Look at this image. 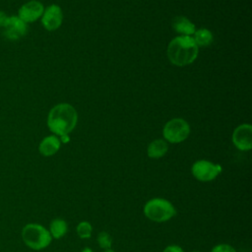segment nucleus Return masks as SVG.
Wrapping results in <instances>:
<instances>
[{"mask_svg": "<svg viewBox=\"0 0 252 252\" xmlns=\"http://www.w3.org/2000/svg\"><path fill=\"white\" fill-rule=\"evenodd\" d=\"M78 120L77 111L69 103L55 105L48 114L47 125L55 135H68L76 126Z\"/></svg>", "mask_w": 252, "mask_h": 252, "instance_id": "nucleus-1", "label": "nucleus"}, {"mask_svg": "<svg viewBox=\"0 0 252 252\" xmlns=\"http://www.w3.org/2000/svg\"><path fill=\"white\" fill-rule=\"evenodd\" d=\"M167 56L176 66L191 64L198 56V45L189 35L176 36L168 44Z\"/></svg>", "mask_w": 252, "mask_h": 252, "instance_id": "nucleus-2", "label": "nucleus"}, {"mask_svg": "<svg viewBox=\"0 0 252 252\" xmlns=\"http://www.w3.org/2000/svg\"><path fill=\"white\" fill-rule=\"evenodd\" d=\"M22 238L25 244L33 250L46 248L52 239L49 230L38 223L26 224L22 229Z\"/></svg>", "mask_w": 252, "mask_h": 252, "instance_id": "nucleus-3", "label": "nucleus"}, {"mask_svg": "<svg viewBox=\"0 0 252 252\" xmlns=\"http://www.w3.org/2000/svg\"><path fill=\"white\" fill-rule=\"evenodd\" d=\"M144 214L153 221L163 222L174 217L176 210L169 201L162 198H154L146 203Z\"/></svg>", "mask_w": 252, "mask_h": 252, "instance_id": "nucleus-4", "label": "nucleus"}, {"mask_svg": "<svg viewBox=\"0 0 252 252\" xmlns=\"http://www.w3.org/2000/svg\"><path fill=\"white\" fill-rule=\"evenodd\" d=\"M190 133L189 124L181 118L169 120L163 127L162 135L169 143L177 144L184 141Z\"/></svg>", "mask_w": 252, "mask_h": 252, "instance_id": "nucleus-5", "label": "nucleus"}, {"mask_svg": "<svg viewBox=\"0 0 252 252\" xmlns=\"http://www.w3.org/2000/svg\"><path fill=\"white\" fill-rule=\"evenodd\" d=\"M193 176L203 182L214 180L221 171V166L217 163H213L209 160H197L192 165Z\"/></svg>", "mask_w": 252, "mask_h": 252, "instance_id": "nucleus-6", "label": "nucleus"}, {"mask_svg": "<svg viewBox=\"0 0 252 252\" xmlns=\"http://www.w3.org/2000/svg\"><path fill=\"white\" fill-rule=\"evenodd\" d=\"M232 142L240 151H249L252 148V127L249 124L238 126L232 134Z\"/></svg>", "mask_w": 252, "mask_h": 252, "instance_id": "nucleus-7", "label": "nucleus"}, {"mask_svg": "<svg viewBox=\"0 0 252 252\" xmlns=\"http://www.w3.org/2000/svg\"><path fill=\"white\" fill-rule=\"evenodd\" d=\"M62 10L59 6L52 4L48 6L41 16V23L47 31H55L62 24Z\"/></svg>", "mask_w": 252, "mask_h": 252, "instance_id": "nucleus-8", "label": "nucleus"}, {"mask_svg": "<svg viewBox=\"0 0 252 252\" xmlns=\"http://www.w3.org/2000/svg\"><path fill=\"white\" fill-rule=\"evenodd\" d=\"M4 28V34L11 40H16L24 36L28 32L27 24L18 16L8 17Z\"/></svg>", "mask_w": 252, "mask_h": 252, "instance_id": "nucleus-9", "label": "nucleus"}, {"mask_svg": "<svg viewBox=\"0 0 252 252\" xmlns=\"http://www.w3.org/2000/svg\"><path fill=\"white\" fill-rule=\"evenodd\" d=\"M43 5L36 0H32L24 4L18 12V17L26 24L32 23L39 19L43 14Z\"/></svg>", "mask_w": 252, "mask_h": 252, "instance_id": "nucleus-10", "label": "nucleus"}, {"mask_svg": "<svg viewBox=\"0 0 252 252\" xmlns=\"http://www.w3.org/2000/svg\"><path fill=\"white\" fill-rule=\"evenodd\" d=\"M60 144H61L60 140L56 136L54 135L47 136L39 144V147H38L39 153L44 157L53 156L60 149Z\"/></svg>", "mask_w": 252, "mask_h": 252, "instance_id": "nucleus-11", "label": "nucleus"}, {"mask_svg": "<svg viewBox=\"0 0 252 252\" xmlns=\"http://www.w3.org/2000/svg\"><path fill=\"white\" fill-rule=\"evenodd\" d=\"M172 27L177 33H180L182 35L190 36L191 34H193L196 32L195 25L192 22H190L187 18L182 17V16L176 17L173 20Z\"/></svg>", "mask_w": 252, "mask_h": 252, "instance_id": "nucleus-12", "label": "nucleus"}, {"mask_svg": "<svg viewBox=\"0 0 252 252\" xmlns=\"http://www.w3.org/2000/svg\"><path fill=\"white\" fill-rule=\"evenodd\" d=\"M167 149H168L167 143L164 140L158 139V140L153 141L149 145L147 153H148V156L152 158H159L166 154Z\"/></svg>", "mask_w": 252, "mask_h": 252, "instance_id": "nucleus-13", "label": "nucleus"}, {"mask_svg": "<svg viewBox=\"0 0 252 252\" xmlns=\"http://www.w3.org/2000/svg\"><path fill=\"white\" fill-rule=\"evenodd\" d=\"M67 222L62 219H54L49 225V233L51 237L59 239L67 232Z\"/></svg>", "mask_w": 252, "mask_h": 252, "instance_id": "nucleus-14", "label": "nucleus"}, {"mask_svg": "<svg viewBox=\"0 0 252 252\" xmlns=\"http://www.w3.org/2000/svg\"><path fill=\"white\" fill-rule=\"evenodd\" d=\"M194 40L197 45L207 46L210 45L213 41V33L207 29H200L194 32Z\"/></svg>", "mask_w": 252, "mask_h": 252, "instance_id": "nucleus-15", "label": "nucleus"}, {"mask_svg": "<svg viewBox=\"0 0 252 252\" xmlns=\"http://www.w3.org/2000/svg\"><path fill=\"white\" fill-rule=\"evenodd\" d=\"M76 230L81 238H90L92 235V225L88 221H81L77 225Z\"/></svg>", "mask_w": 252, "mask_h": 252, "instance_id": "nucleus-16", "label": "nucleus"}, {"mask_svg": "<svg viewBox=\"0 0 252 252\" xmlns=\"http://www.w3.org/2000/svg\"><path fill=\"white\" fill-rule=\"evenodd\" d=\"M97 242H98L100 248L106 250V249H110L112 240H111L110 235L107 232L102 231V232H99L97 235Z\"/></svg>", "mask_w": 252, "mask_h": 252, "instance_id": "nucleus-17", "label": "nucleus"}, {"mask_svg": "<svg viewBox=\"0 0 252 252\" xmlns=\"http://www.w3.org/2000/svg\"><path fill=\"white\" fill-rule=\"evenodd\" d=\"M211 252H236V251H235V249H234L232 246L223 243V244H218V245H216V246L212 249Z\"/></svg>", "mask_w": 252, "mask_h": 252, "instance_id": "nucleus-18", "label": "nucleus"}, {"mask_svg": "<svg viewBox=\"0 0 252 252\" xmlns=\"http://www.w3.org/2000/svg\"><path fill=\"white\" fill-rule=\"evenodd\" d=\"M162 252H184L183 249L178 245H168Z\"/></svg>", "mask_w": 252, "mask_h": 252, "instance_id": "nucleus-19", "label": "nucleus"}, {"mask_svg": "<svg viewBox=\"0 0 252 252\" xmlns=\"http://www.w3.org/2000/svg\"><path fill=\"white\" fill-rule=\"evenodd\" d=\"M7 19H8V16L0 10V28H3L7 22Z\"/></svg>", "mask_w": 252, "mask_h": 252, "instance_id": "nucleus-20", "label": "nucleus"}, {"mask_svg": "<svg viewBox=\"0 0 252 252\" xmlns=\"http://www.w3.org/2000/svg\"><path fill=\"white\" fill-rule=\"evenodd\" d=\"M61 141H62L63 143L69 142V137H68V135H63V136H61Z\"/></svg>", "mask_w": 252, "mask_h": 252, "instance_id": "nucleus-21", "label": "nucleus"}, {"mask_svg": "<svg viewBox=\"0 0 252 252\" xmlns=\"http://www.w3.org/2000/svg\"><path fill=\"white\" fill-rule=\"evenodd\" d=\"M82 252H93V251H92V249H90V248H84V249L82 250Z\"/></svg>", "mask_w": 252, "mask_h": 252, "instance_id": "nucleus-22", "label": "nucleus"}, {"mask_svg": "<svg viewBox=\"0 0 252 252\" xmlns=\"http://www.w3.org/2000/svg\"><path fill=\"white\" fill-rule=\"evenodd\" d=\"M104 252H115V251L112 250V249H106Z\"/></svg>", "mask_w": 252, "mask_h": 252, "instance_id": "nucleus-23", "label": "nucleus"}, {"mask_svg": "<svg viewBox=\"0 0 252 252\" xmlns=\"http://www.w3.org/2000/svg\"><path fill=\"white\" fill-rule=\"evenodd\" d=\"M192 252H200V251H192Z\"/></svg>", "mask_w": 252, "mask_h": 252, "instance_id": "nucleus-24", "label": "nucleus"}]
</instances>
